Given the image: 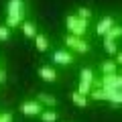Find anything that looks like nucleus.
<instances>
[{
  "instance_id": "f257e3e1",
  "label": "nucleus",
  "mask_w": 122,
  "mask_h": 122,
  "mask_svg": "<svg viewBox=\"0 0 122 122\" xmlns=\"http://www.w3.org/2000/svg\"><path fill=\"white\" fill-rule=\"evenodd\" d=\"M26 14V2L25 0H8L6 2V20L4 25L8 29H16L25 22Z\"/></svg>"
},
{
  "instance_id": "f03ea898",
  "label": "nucleus",
  "mask_w": 122,
  "mask_h": 122,
  "mask_svg": "<svg viewBox=\"0 0 122 122\" xmlns=\"http://www.w3.org/2000/svg\"><path fill=\"white\" fill-rule=\"evenodd\" d=\"M65 29H67V33H71L75 37H86L87 20L86 18H79L77 14H67L65 16Z\"/></svg>"
},
{
  "instance_id": "7ed1b4c3",
  "label": "nucleus",
  "mask_w": 122,
  "mask_h": 122,
  "mask_svg": "<svg viewBox=\"0 0 122 122\" xmlns=\"http://www.w3.org/2000/svg\"><path fill=\"white\" fill-rule=\"evenodd\" d=\"M63 45H65V49H69L71 53H79V55H86V53L90 51V43H87L83 37H75V35H71V33H67V35L63 37Z\"/></svg>"
},
{
  "instance_id": "20e7f679",
  "label": "nucleus",
  "mask_w": 122,
  "mask_h": 122,
  "mask_svg": "<svg viewBox=\"0 0 122 122\" xmlns=\"http://www.w3.org/2000/svg\"><path fill=\"white\" fill-rule=\"evenodd\" d=\"M94 81H96V75H94V69L92 67H83L79 71V86L77 92L83 94V96H90L92 90H94Z\"/></svg>"
},
{
  "instance_id": "39448f33",
  "label": "nucleus",
  "mask_w": 122,
  "mask_h": 122,
  "mask_svg": "<svg viewBox=\"0 0 122 122\" xmlns=\"http://www.w3.org/2000/svg\"><path fill=\"white\" fill-rule=\"evenodd\" d=\"M106 87V90H122V73H112V75H102L100 81H94V87Z\"/></svg>"
},
{
  "instance_id": "423d86ee",
  "label": "nucleus",
  "mask_w": 122,
  "mask_h": 122,
  "mask_svg": "<svg viewBox=\"0 0 122 122\" xmlns=\"http://www.w3.org/2000/svg\"><path fill=\"white\" fill-rule=\"evenodd\" d=\"M22 116H29V118H35V116H41V112L45 110V106L37 100H25L20 106H18Z\"/></svg>"
},
{
  "instance_id": "0eeeda50",
  "label": "nucleus",
  "mask_w": 122,
  "mask_h": 122,
  "mask_svg": "<svg viewBox=\"0 0 122 122\" xmlns=\"http://www.w3.org/2000/svg\"><path fill=\"white\" fill-rule=\"evenodd\" d=\"M51 61L53 63H57V65H73V53L69 51V49H55L51 55Z\"/></svg>"
},
{
  "instance_id": "6e6552de",
  "label": "nucleus",
  "mask_w": 122,
  "mask_h": 122,
  "mask_svg": "<svg viewBox=\"0 0 122 122\" xmlns=\"http://www.w3.org/2000/svg\"><path fill=\"white\" fill-rule=\"evenodd\" d=\"M39 77L43 79V81H47V83H55L57 79H59V73H57L55 67H51V65H41L39 67Z\"/></svg>"
},
{
  "instance_id": "1a4fd4ad",
  "label": "nucleus",
  "mask_w": 122,
  "mask_h": 122,
  "mask_svg": "<svg viewBox=\"0 0 122 122\" xmlns=\"http://www.w3.org/2000/svg\"><path fill=\"white\" fill-rule=\"evenodd\" d=\"M114 25H116V22H114V18H112V16H102L100 20L96 22V35L104 37L106 33H108V30L114 26Z\"/></svg>"
},
{
  "instance_id": "9d476101",
  "label": "nucleus",
  "mask_w": 122,
  "mask_h": 122,
  "mask_svg": "<svg viewBox=\"0 0 122 122\" xmlns=\"http://www.w3.org/2000/svg\"><path fill=\"white\" fill-rule=\"evenodd\" d=\"M35 100L41 102L45 108H55V106H57V98L51 96V94H47V92H39V94L35 96Z\"/></svg>"
},
{
  "instance_id": "9b49d317",
  "label": "nucleus",
  "mask_w": 122,
  "mask_h": 122,
  "mask_svg": "<svg viewBox=\"0 0 122 122\" xmlns=\"http://www.w3.org/2000/svg\"><path fill=\"white\" fill-rule=\"evenodd\" d=\"M106 102L114 106H122V90H106Z\"/></svg>"
},
{
  "instance_id": "f8f14e48",
  "label": "nucleus",
  "mask_w": 122,
  "mask_h": 122,
  "mask_svg": "<svg viewBox=\"0 0 122 122\" xmlns=\"http://www.w3.org/2000/svg\"><path fill=\"white\" fill-rule=\"evenodd\" d=\"M20 30H22V35H25L26 39H35L37 37V25L33 20H25L20 25Z\"/></svg>"
},
{
  "instance_id": "ddd939ff",
  "label": "nucleus",
  "mask_w": 122,
  "mask_h": 122,
  "mask_svg": "<svg viewBox=\"0 0 122 122\" xmlns=\"http://www.w3.org/2000/svg\"><path fill=\"white\" fill-rule=\"evenodd\" d=\"M100 69H102V75H112V73H118V63H116L114 59H106V61H102Z\"/></svg>"
},
{
  "instance_id": "4468645a",
  "label": "nucleus",
  "mask_w": 122,
  "mask_h": 122,
  "mask_svg": "<svg viewBox=\"0 0 122 122\" xmlns=\"http://www.w3.org/2000/svg\"><path fill=\"white\" fill-rule=\"evenodd\" d=\"M35 47H37V51H41V53L49 51L51 43H49L47 35H43V33H37V37H35Z\"/></svg>"
},
{
  "instance_id": "2eb2a0df",
  "label": "nucleus",
  "mask_w": 122,
  "mask_h": 122,
  "mask_svg": "<svg viewBox=\"0 0 122 122\" xmlns=\"http://www.w3.org/2000/svg\"><path fill=\"white\" fill-rule=\"evenodd\" d=\"M69 96H71V102H73V104L77 106V108H86V106H87V96L79 94L77 90H75V92H71Z\"/></svg>"
},
{
  "instance_id": "dca6fc26",
  "label": "nucleus",
  "mask_w": 122,
  "mask_h": 122,
  "mask_svg": "<svg viewBox=\"0 0 122 122\" xmlns=\"http://www.w3.org/2000/svg\"><path fill=\"white\" fill-rule=\"evenodd\" d=\"M41 122H57V118H59V114L55 112V110H51V108H45L43 112H41Z\"/></svg>"
},
{
  "instance_id": "f3484780",
  "label": "nucleus",
  "mask_w": 122,
  "mask_h": 122,
  "mask_svg": "<svg viewBox=\"0 0 122 122\" xmlns=\"http://www.w3.org/2000/svg\"><path fill=\"white\" fill-rule=\"evenodd\" d=\"M120 37H122V26H120V25H114L112 29H110L108 33L104 35V39H112V41H116V39H120Z\"/></svg>"
},
{
  "instance_id": "a211bd4d",
  "label": "nucleus",
  "mask_w": 122,
  "mask_h": 122,
  "mask_svg": "<svg viewBox=\"0 0 122 122\" xmlns=\"http://www.w3.org/2000/svg\"><path fill=\"white\" fill-rule=\"evenodd\" d=\"M104 51L108 53V55H116V53H118V45H116V41H112V39H104Z\"/></svg>"
},
{
  "instance_id": "6ab92c4d",
  "label": "nucleus",
  "mask_w": 122,
  "mask_h": 122,
  "mask_svg": "<svg viewBox=\"0 0 122 122\" xmlns=\"http://www.w3.org/2000/svg\"><path fill=\"white\" fill-rule=\"evenodd\" d=\"M90 98H92V100H102V102H106V90H104V87H100V86H98V87H94V90H92V94H90Z\"/></svg>"
},
{
  "instance_id": "aec40b11",
  "label": "nucleus",
  "mask_w": 122,
  "mask_h": 122,
  "mask_svg": "<svg viewBox=\"0 0 122 122\" xmlns=\"http://www.w3.org/2000/svg\"><path fill=\"white\" fill-rule=\"evenodd\" d=\"M77 16H79V18H86V20H90V18H92V10L86 8V6H79V8H77Z\"/></svg>"
},
{
  "instance_id": "412c9836",
  "label": "nucleus",
  "mask_w": 122,
  "mask_h": 122,
  "mask_svg": "<svg viewBox=\"0 0 122 122\" xmlns=\"http://www.w3.org/2000/svg\"><path fill=\"white\" fill-rule=\"evenodd\" d=\"M10 39V29L6 25H0V41H8Z\"/></svg>"
},
{
  "instance_id": "4be33fe9",
  "label": "nucleus",
  "mask_w": 122,
  "mask_h": 122,
  "mask_svg": "<svg viewBox=\"0 0 122 122\" xmlns=\"http://www.w3.org/2000/svg\"><path fill=\"white\" fill-rule=\"evenodd\" d=\"M12 120H14L12 112H0V122H12Z\"/></svg>"
},
{
  "instance_id": "5701e85b",
  "label": "nucleus",
  "mask_w": 122,
  "mask_h": 122,
  "mask_svg": "<svg viewBox=\"0 0 122 122\" xmlns=\"http://www.w3.org/2000/svg\"><path fill=\"white\" fill-rule=\"evenodd\" d=\"M114 61H116L118 65H122V51H118V53H116V57H114Z\"/></svg>"
},
{
  "instance_id": "b1692460",
  "label": "nucleus",
  "mask_w": 122,
  "mask_h": 122,
  "mask_svg": "<svg viewBox=\"0 0 122 122\" xmlns=\"http://www.w3.org/2000/svg\"><path fill=\"white\" fill-rule=\"evenodd\" d=\"M4 81H6V71L0 67V83H4Z\"/></svg>"
}]
</instances>
